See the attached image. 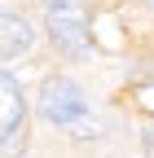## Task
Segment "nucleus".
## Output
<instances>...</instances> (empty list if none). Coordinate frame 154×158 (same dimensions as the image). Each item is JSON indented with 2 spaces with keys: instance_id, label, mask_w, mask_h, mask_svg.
I'll return each instance as SVG.
<instances>
[{
  "instance_id": "nucleus-1",
  "label": "nucleus",
  "mask_w": 154,
  "mask_h": 158,
  "mask_svg": "<svg viewBox=\"0 0 154 158\" xmlns=\"http://www.w3.org/2000/svg\"><path fill=\"white\" fill-rule=\"evenodd\" d=\"M44 22H49V35L62 53L84 57L92 48V27H88V13L79 0H44Z\"/></svg>"
},
{
  "instance_id": "nucleus-2",
  "label": "nucleus",
  "mask_w": 154,
  "mask_h": 158,
  "mask_svg": "<svg viewBox=\"0 0 154 158\" xmlns=\"http://www.w3.org/2000/svg\"><path fill=\"white\" fill-rule=\"evenodd\" d=\"M40 110H44L49 123H57V127H79V118L88 114V101H84V92H79L75 79L53 75V79H44V88H40Z\"/></svg>"
},
{
  "instance_id": "nucleus-3",
  "label": "nucleus",
  "mask_w": 154,
  "mask_h": 158,
  "mask_svg": "<svg viewBox=\"0 0 154 158\" xmlns=\"http://www.w3.org/2000/svg\"><path fill=\"white\" fill-rule=\"evenodd\" d=\"M22 114H27L22 88H18V79H9L5 70H0V145L22 127Z\"/></svg>"
},
{
  "instance_id": "nucleus-4",
  "label": "nucleus",
  "mask_w": 154,
  "mask_h": 158,
  "mask_svg": "<svg viewBox=\"0 0 154 158\" xmlns=\"http://www.w3.org/2000/svg\"><path fill=\"white\" fill-rule=\"evenodd\" d=\"M31 27L22 22L18 13H9V9H0V57H18V53H27L31 48Z\"/></svg>"
},
{
  "instance_id": "nucleus-5",
  "label": "nucleus",
  "mask_w": 154,
  "mask_h": 158,
  "mask_svg": "<svg viewBox=\"0 0 154 158\" xmlns=\"http://www.w3.org/2000/svg\"><path fill=\"white\" fill-rule=\"evenodd\" d=\"M145 158H154V127L145 132Z\"/></svg>"
},
{
  "instance_id": "nucleus-6",
  "label": "nucleus",
  "mask_w": 154,
  "mask_h": 158,
  "mask_svg": "<svg viewBox=\"0 0 154 158\" xmlns=\"http://www.w3.org/2000/svg\"><path fill=\"white\" fill-rule=\"evenodd\" d=\"M150 5H154V0H150Z\"/></svg>"
}]
</instances>
